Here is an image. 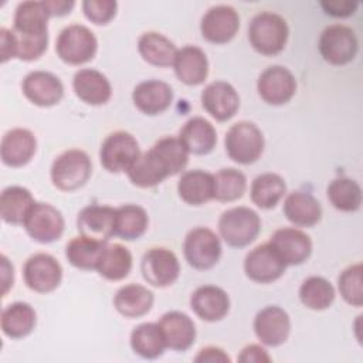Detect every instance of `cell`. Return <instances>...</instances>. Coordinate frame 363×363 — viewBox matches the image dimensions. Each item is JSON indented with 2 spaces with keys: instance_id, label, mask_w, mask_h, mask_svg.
Here are the masks:
<instances>
[{
  "instance_id": "2",
  "label": "cell",
  "mask_w": 363,
  "mask_h": 363,
  "mask_svg": "<svg viewBox=\"0 0 363 363\" xmlns=\"http://www.w3.org/2000/svg\"><path fill=\"white\" fill-rule=\"evenodd\" d=\"M289 28L284 17L272 11H261L248 26V41L252 48L267 57L279 54L288 41Z\"/></svg>"
},
{
  "instance_id": "46",
  "label": "cell",
  "mask_w": 363,
  "mask_h": 363,
  "mask_svg": "<svg viewBox=\"0 0 363 363\" xmlns=\"http://www.w3.org/2000/svg\"><path fill=\"white\" fill-rule=\"evenodd\" d=\"M323 11L332 17H349L353 16L359 7L357 1H320Z\"/></svg>"
},
{
  "instance_id": "27",
  "label": "cell",
  "mask_w": 363,
  "mask_h": 363,
  "mask_svg": "<svg viewBox=\"0 0 363 363\" xmlns=\"http://www.w3.org/2000/svg\"><path fill=\"white\" fill-rule=\"evenodd\" d=\"M284 214L296 227H313L322 218L320 203L306 191H292L285 197Z\"/></svg>"
},
{
  "instance_id": "39",
  "label": "cell",
  "mask_w": 363,
  "mask_h": 363,
  "mask_svg": "<svg viewBox=\"0 0 363 363\" xmlns=\"http://www.w3.org/2000/svg\"><path fill=\"white\" fill-rule=\"evenodd\" d=\"M132 350L143 359H157L166 349V342L159 323H140L130 333Z\"/></svg>"
},
{
  "instance_id": "41",
  "label": "cell",
  "mask_w": 363,
  "mask_h": 363,
  "mask_svg": "<svg viewBox=\"0 0 363 363\" xmlns=\"http://www.w3.org/2000/svg\"><path fill=\"white\" fill-rule=\"evenodd\" d=\"M335 288L323 277H308L299 286L301 302L312 311L328 309L335 301Z\"/></svg>"
},
{
  "instance_id": "38",
  "label": "cell",
  "mask_w": 363,
  "mask_h": 363,
  "mask_svg": "<svg viewBox=\"0 0 363 363\" xmlns=\"http://www.w3.org/2000/svg\"><path fill=\"white\" fill-rule=\"evenodd\" d=\"M286 193L285 180L277 173H262L257 176L250 189L251 201L264 210L275 207Z\"/></svg>"
},
{
  "instance_id": "16",
  "label": "cell",
  "mask_w": 363,
  "mask_h": 363,
  "mask_svg": "<svg viewBox=\"0 0 363 363\" xmlns=\"http://www.w3.org/2000/svg\"><path fill=\"white\" fill-rule=\"evenodd\" d=\"M254 332L258 340L271 347L286 342L291 332V319L285 309L269 305L259 309L254 318Z\"/></svg>"
},
{
  "instance_id": "51",
  "label": "cell",
  "mask_w": 363,
  "mask_h": 363,
  "mask_svg": "<svg viewBox=\"0 0 363 363\" xmlns=\"http://www.w3.org/2000/svg\"><path fill=\"white\" fill-rule=\"evenodd\" d=\"M1 271H3V296H4L14 282V268L6 255H1Z\"/></svg>"
},
{
  "instance_id": "25",
  "label": "cell",
  "mask_w": 363,
  "mask_h": 363,
  "mask_svg": "<svg viewBox=\"0 0 363 363\" xmlns=\"http://www.w3.org/2000/svg\"><path fill=\"white\" fill-rule=\"evenodd\" d=\"M173 68L180 82L189 86L200 85L208 75L207 55L196 45H184L177 50Z\"/></svg>"
},
{
  "instance_id": "24",
  "label": "cell",
  "mask_w": 363,
  "mask_h": 363,
  "mask_svg": "<svg viewBox=\"0 0 363 363\" xmlns=\"http://www.w3.org/2000/svg\"><path fill=\"white\" fill-rule=\"evenodd\" d=\"M163 333L166 347L177 352L190 349L196 340V325L193 319L180 311H170L162 315L157 322Z\"/></svg>"
},
{
  "instance_id": "23",
  "label": "cell",
  "mask_w": 363,
  "mask_h": 363,
  "mask_svg": "<svg viewBox=\"0 0 363 363\" xmlns=\"http://www.w3.org/2000/svg\"><path fill=\"white\" fill-rule=\"evenodd\" d=\"M115 210L109 206L89 204L77 217V228L81 235L106 241L115 235Z\"/></svg>"
},
{
  "instance_id": "37",
  "label": "cell",
  "mask_w": 363,
  "mask_h": 363,
  "mask_svg": "<svg viewBox=\"0 0 363 363\" xmlns=\"http://www.w3.org/2000/svg\"><path fill=\"white\" fill-rule=\"evenodd\" d=\"M149 225V217L138 204H123L115 210V235L126 241L140 238Z\"/></svg>"
},
{
  "instance_id": "8",
  "label": "cell",
  "mask_w": 363,
  "mask_h": 363,
  "mask_svg": "<svg viewBox=\"0 0 363 363\" xmlns=\"http://www.w3.org/2000/svg\"><path fill=\"white\" fill-rule=\"evenodd\" d=\"M322 58L332 65H345L354 60L359 51L356 33L345 24L328 26L318 43Z\"/></svg>"
},
{
  "instance_id": "19",
  "label": "cell",
  "mask_w": 363,
  "mask_h": 363,
  "mask_svg": "<svg viewBox=\"0 0 363 363\" xmlns=\"http://www.w3.org/2000/svg\"><path fill=\"white\" fill-rule=\"evenodd\" d=\"M201 106L218 122L231 119L240 108V95L235 88L225 81H214L201 92Z\"/></svg>"
},
{
  "instance_id": "34",
  "label": "cell",
  "mask_w": 363,
  "mask_h": 363,
  "mask_svg": "<svg viewBox=\"0 0 363 363\" xmlns=\"http://www.w3.org/2000/svg\"><path fill=\"white\" fill-rule=\"evenodd\" d=\"M34 203V197L28 189L9 186L0 196V216L9 224H23Z\"/></svg>"
},
{
  "instance_id": "26",
  "label": "cell",
  "mask_w": 363,
  "mask_h": 363,
  "mask_svg": "<svg viewBox=\"0 0 363 363\" xmlns=\"http://www.w3.org/2000/svg\"><path fill=\"white\" fill-rule=\"evenodd\" d=\"M75 95L88 105H104L111 99L112 86L109 79L99 71L84 68L75 72L72 79Z\"/></svg>"
},
{
  "instance_id": "29",
  "label": "cell",
  "mask_w": 363,
  "mask_h": 363,
  "mask_svg": "<svg viewBox=\"0 0 363 363\" xmlns=\"http://www.w3.org/2000/svg\"><path fill=\"white\" fill-rule=\"evenodd\" d=\"M153 302V292L140 284L123 285L113 296L115 309L129 319L145 316L152 309Z\"/></svg>"
},
{
  "instance_id": "4",
  "label": "cell",
  "mask_w": 363,
  "mask_h": 363,
  "mask_svg": "<svg viewBox=\"0 0 363 363\" xmlns=\"http://www.w3.org/2000/svg\"><path fill=\"white\" fill-rule=\"evenodd\" d=\"M218 231L225 244L242 248L258 237L261 231V218L257 211L250 207H233L220 216Z\"/></svg>"
},
{
  "instance_id": "21",
  "label": "cell",
  "mask_w": 363,
  "mask_h": 363,
  "mask_svg": "<svg viewBox=\"0 0 363 363\" xmlns=\"http://www.w3.org/2000/svg\"><path fill=\"white\" fill-rule=\"evenodd\" d=\"M191 311L206 322H218L230 311L227 292L216 285H201L190 296Z\"/></svg>"
},
{
  "instance_id": "31",
  "label": "cell",
  "mask_w": 363,
  "mask_h": 363,
  "mask_svg": "<svg viewBox=\"0 0 363 363\" xmlns=\"http://www.w3.org/2000/svg\"><path fill=\"white\" fill-rule=\"evenodd\" d=\"M50 17L45 1H23L16 9L13 30L23 35H48Z\"/></svg>"
},
{
  "instance_id": "49",
  "label": "cell",
  "mask_w": 363,
  "mask_h": 363,
  "mask_svg": "<svg viewBox=\"0 0 363 363\" xmlns=\"http://www.w3.org/2000/svg\"><path fill=\"white\" fill-rule=\"evenodd\" d=\"M0 61L4 64L11 58H16V41L13 30L3 27L0 30Z\"/></svg>"
},
{
  "instance_id": "43",
  "label": "cell",
  "mask_w": 363,
  "mask_h": 363,
  "mask_svg": "<svg viewBox=\"0 0 363 363\" xmlns=\"http://www.w3.org/2000/svg\"><path fill=\"white\" fill-rule=\"evenodd\" d=\"M362 264H353L343 269L337 278V288L340 296L352 306L360 308L363 305V289H362Z\"/></svg>"
},
{
  "instance_id": "14",
  "label": "cell",
  "mask_w": 363,
  "mask_h": 363,
  "mask_svg": "<svg viewBox=\"0 0 363 363\" xmlns=\"http://www.w3.org/2000/svg\"><path fill=\"white\" fill-rule=\"evenodd\" d=\"M286 269V264L281 259L269 242L252 248L244 259V272L247 278L258 284H271L279 279Z\"/></svg>"
},
{
  "instance_id": "6",
  "label": "cell",
  "mask_w": 363,
  "mask_h": 363,
  "mask_svg": "<svg viewBox=\"0 0 363 363\" xmlns=\"http://www.w3.org/2000/svg\"><path fill=\"white\" fill-rule=\"evenodd\" d=\"M98 50L95 34L82 24H69L61 30L55 41V52L61 61L69 65H81L91 61Z\"/></svg>"
},
{
  "instance_id": "28",
  "label": "cell",
  "mask_w": 363,
  "mask_h": 363,
  "mask_svg": "<svg viewBox=\"0 0 363 363\" xmlns=\"http://www.w3.org/2000/svg\"><path fill=\"white\" fill-rule=\"evenodd\" d=\"M179 197L190 206H201L214 199V174L194 169L184 172L177 183Z\"/></svg>"
},
{
  "instance_id": "33",
  "label": "cell",
  "mask_w": 363,
  "mask_h": 363,
  "mask_svg": "<svg viewBox=\"0 0 363 363\" xmlns=\"http://www.w3.org/2000/svg\"><path fill=\"white\" fill-rule=\"evenodd\" d=\"M138 50L147 64L162 68L173 65L177 54V48L173 41L157 31L143 33L138 40Z\"/></svg>"
},
{
  "instance_id": "7",
  "label": "cell",
  "mask_w": 363,
  "mask_h": 363,
  "mask_svg": "<svg viewBox=\"0 0 363 363\" xmlns=\"http://www.w3.org/2000/svg\"><path fill=\"white\" fill-rule=\"evenodd\" d=\"M140 155L136 138L126 130H116L109 133L102 142L99 160L102 167L109 173H128Z\"/></svg>"
},
{
  "instance_id": "30",
  "label": "cell",
  "mask_w": 363,
  "mask_h": 363,
  "mask_svg": "<svg viewBox=\"0 0 363 363\" xmlns=\"http://www.w3.org/2000/svg\"><path fill=\"white\" fill-rule=\"evenodd\" d=\"M189 153L207 155L217 143V132L214 126L201 116L190 118L177 136Z\"/></svg>"
},
{
  "instance_id": "35",
  "label": "cell",
  "mask_w": 363,
  "mask_h": 363,
  "mask_svg": "<svg viewBox=\"0 0 363 363\" xmlns=\"http://www.w3.org/2000/svg\"><path fill=\"white\" fill-rule=\"evenodd\" d=\"M105 245L106 241L79 234L67 244L65 257L68 262L78 269H96Z\"/></svg>"
},
{
  "instance_id": "47",
  "label": "cell",
  "mask_w": 363,
  "mask_h": 363,
  "mask_svg": "<svg viewBox=\"0 0 363 363\" xmlns=\"http://www.w3.org/2000/svg\"><path fill=\"white\" fill-rule=\"evenodd\" d=\"M238 362H241V363H268V362H271V357L262 346L248 345L238 354Z\"/></svg>"
},
{
  "instance_id": "44",
  "label": "cell",
  "mask_w": 363,
  "mask_h": 363,
  "mask_svg": "<svg viewBox=\"0 0 363 363\" xmlns=\"http://www.w3.org/2000/svg\"><path fill=\"white\" fill-rule=\"evenodd\" d=\"M16 41V58L23 61H35L38 60L48 47V35L33 37L23 35L13 30Z\"/></svg>"
},
{
  "instance_id": "5",
  "label": "cell",
  "mask_w": 363,
  "mask_h": 363,
  "mask_svg": "<svg viewBox=\"0 0 363 363\" xmlns=\"http://www.w3.org/2000/svg\"><path fill=\"white\" fill-rule=\"evenodd\" d=\"M224 145L231 160L251 164L261 157L265 142L261 129L254 122L240 121L227 130Z\"/></svg>"
},
{
  "instance_id": "36",
  "label": "cell",
  "mask_w": 363,
  "mask_h": 363,
  "mask_svg": "<svg viewBox=\"0 0 363 363\" xmlns=\"http://www.w3.org/2000/svg\"><path fill=\"white\" fill-rule=\"evenodd\" d=\"M132 264V254L125 245L106 244L96 265V271L108 281H121L129 275Z\"/></svg>"
},
{
  "instance_id": "9",
  "label": "cell",
  "mask_w": 363,
  "mask_h": 363,
  "mask_svg": "<svg viewBox=\"0 0 363 363\" xmlns=\"http://www.w3.org/2000/svg\"><path fill=\"white\" fill-rule=\"evenodd\" d=\"M183 252L191 268L200 271L210 269L221 257V242L213 230L207 227H194L186 234Z\"/></svg>"
},
{
  "instance_id": "42",
  "label": "cell",
  "mask_w": 363,
  "mask_h": 363,
  "mask_svg": "<svg viewBox=\"0 0 363 363\" xmlns=\"http://www.w3.org/2000/svg\"><path fill=\"white\" fill-rule=\"evenodd\" d=\"M247 189V177L242 172L227 167L214 174V199L218 201H234L242 197Z\"/></svg>"
},
{
  "instance_id": "13",
  "label": "cell",
  "mask_w": 363,
  "mask_h": 363,
  "mask_svg": "<svg viewBox=\"0 0 363 363\" xmlns=\"http://www.w3.org/2000/svg\"><path fill=\"white\" fill-rule=\"evenodd\" d=\"M257 91L264 102L269 105H284L295 95L296 79L288 68L271 65L261 72L257 81Z\"/></svg>"
},
{
  "instance_id": "11",
  "label": "cell",
  "mask_w": 363,
  "mask_h": 363,
  "mask_svg": "<svg viewBox=\"0 0 363 363\" xmlns=\"http://www.w3.org/2000/svg\"><path fill=\"white\" fill-rule=\"evenodd\" d=\"M140 271L147 284L156 288H166L177 281L180 262L172 250L153 247L143 254Z\"/></svg>"
},
{
  "instance_id": "32",
  "label": "cell",
  "mask_w": 363,
  "mask_h": 363,
  "mask_svg": "<svg viewBox=\"0 0 363 363\" xmlns=\"http://www.w3.org/2000/svg\"><path fill=\"white\" fill-rule=\"evenodd\" d=\"M37 323V313L27 302H13L1 312V330L10 339H21L30 335Z\"/></svg>"
},
{
  "instance_id": "12",
  "label": "cell",
  "mask_w": 363,
  "mask_h": 363,
  "mask_svg": "<svg viewBox=\"0 0 363 363\" xmlns=\"http://www.w3.org/2000/svg\"><path fill=\"white\" fill-rule=\"evenodd\" d=\"M23 278L31 291L48 294L60 286L62 279V267L52 255L37 252L24 262Z\"/></svg>"
},
{
  "instance_id": "20",
  "label": "cell",
  "mask_w": 363,
  "mask_h": 363,
  "mask_svg": "<svg viewBox=\"0 0 363 363\" xmlns=\"http://www.w3.org/2000/svg\"><path fill=\"white\" fill-rule=\"evenodd\" d=\"M132 101L142 113L155 116L170 108L173 102V89L164 81L147 79L133 88Z\"/></svg>"
},
{
  "instance_id": "15",
  "label": "cell",
  "mask_w": 363,
  "mask_h": 363,
  "mask_svg": "<svg viewBox=\"0 0 363 363\" xmlns=\"http://www.w3.org/2000/svg\"><path fill=\"white\" fill-rule=\"evenodd\" d=\"M240 28V17L234 7L220 4L210 7L200 21V31L204 40L213 44L231 41Z\"/></svg>"
},
{
  "instance_id": "40",
  "label": "cell",
  "mask_w": 363,
  "mask_h": 363,
  "mask_svg": "<svg viewBox=\"0 0 363 363\" xmlns=\"http://www.w3.org/2000/svg\"><path fill=\"white\" fill-rule=\"evenodd\" d=\"M326 194L330 204L339 211L352 213L360 208L362 189L359 183L350 177L333 179L328 186Z\"/></svg>"
},
{
  "instance_id": "10",
  "label": "cell",
  "mask_w": 363,
  "mask_h": 363,
  "mask_svg": "<svg viewBox=\"0 0 363 363\" xmlns=\"http://www.w3.org/2000/svg\"><path fill=\"white\" fill-rule=\"evenodd\" d=\"M27 234L37 242L50 244L61 238L65 227L61 211L50 203H34L24 223Z\"/></svg>"
},
{
  "instance_id": "3",
  "label": "cell",
  "mask_w": 363,
  "mask_h": 363,
  "mask_svg": "<svg viewBox=\"0 0 363 363\" xmlns=\"http://www.w3.org/2000/svg\"><path fill=\"white\" fill-rule=\"evenodd\" d=\"M91 174V159L81 149H68L62 152L55 157L50 170L52 184L61 191L81 189L89 180Z\"/></svg>"
},
{
  "instance_id": "22",
  "label": "cell",
  "mask_w": 363,
  "mask_h": 363,
  "mask_svg": "<svg viewBox=\"0 0 363 363\" xmlns=\"http://www.w3.org/2000/svg\"><path fill=\"white\" fill-rule=\"evenodd\" d=\"M37 150L34 133L24 128H14L4 133L0 146L1 162L9 167H21L27 164Z\"/></svg>"
},
{
  "instance_id": "50",
  "label": "cell",
  "mask_w": 363,
  "mask_h": 363,
  "mask_svg": "<svg viewBox=\"0 0 363 363\" xmlns=\"http://www.w3.org/2000/svg\"><path fill=\"white\" fill-rule=\"evenodd\" d=\"M45 1V6H47V10L50 13L51 17H61V16H65V14H69L72 7L75 6V1L69 0H44Z\"/></svg>"
},
{
  "instance_id": "45",
  "label": "cell",
  "mask_w": 363,
  "mask_h": 363,
  "mask_svg": "<svg viewBox=\"0 0 363 363\" xmlns=\"http://www.w3.org/2000/svg\"><path fill=\"white\" fill-rule=\"evenodd\" d=\"M118 10V3L113 0H85L82 1V11L85 17L96 24L105 26L115 16Z\"/></svg>"
},
{
  "instance_id": "1",
  "label": "cell",
  "mask_w": 363,
  "mask_h": 363,
  "mask_svg": "<svg viewBox=\"0 0 363 363\" xmlns=\"http://www.w3.org/2000/svg\"><path fill=\"white\" fill-rule=\"evenodd\" d=\"M187 163L189 152L182 140L174 136H164L140 155L129 169L128 177L133 186L149 189L184 170Z\"/></svg>"
},
{
  "instance_id": "18",
  "label": "cell",
  "mask_w": 363,
  "mask_h": 363,
  "mask_svg": "<svg viewBox=\"0 0 363 363\" xmlns=\"http://www.w3.org/2000/svg\"><path fill=\"white\" fill-rule=\"evenodd\" d=\"M271 247L288 265L303 264L312 252L311 237L294 227L278 228L269 238Z\"/></svg>"
},
{
  "instance_id": "17",
  "label": "cell",
  "mask_w": 363,
  "mask_h": 363,
  "mask_svg": "<svg viewBox=\"0 0 363 363\" xmlns=\"http://www.w3.org/2000/svg\"><path fill=\"white\" fill-rule=\"evenodd\" d=\"M24 96L34 105L48 108L57 105L64 96L61 79L48 71H31L21 82Z\"/></svg>"
},
{
  "instance_id": "48",
  "label": "cell",
  "mask_w": 363,
  "mask_h": 363,
  "mask_svg": "<svg viewBox=\"0 0 363 363\" xmlns=\"http://www.w3.org/2000/svg\"><path fill=\"white\" fill-rule=\"evenodd\" d=\"M194 362H197V363H230L231 357L220 347L207 346V347H203L197 353V356L194 357Z\"/></svg>"
}]
</instances>
